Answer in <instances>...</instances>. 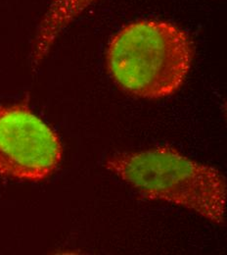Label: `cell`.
Returning a JSON list of instances; mask_svg holds the SVG:
<instances>
[{
	"mask_svg": "<svg viewBox=\"0 0 227 255\" xmlns=\"http://www.w3.org/2000/svg\"><path fill=\"white\" fill-rule=\"evenodd\" d=\"M104 166L147 198L181 206L213 223H226L227 181L215 167L169 146L115 154Z\"/></svg>",
	"mask_w": 227,
	"mask_h": 255,
	"instance_id": "2",
	"label": "cell"
},
{
	"mask_svg": "<svg viewBox=\"0 0 227 255\" xmlns=\"http://www.w3.org/2000/svg\"><path fill=\"white\" fill-rule=\"evenodd\" d=\"M194 57L187 32L159 20H139L123 27L110 40L107 68L131 96L159 99L172 96L184 83Z\"/></svg>",
	"mask_w": 227,
	"mask_h": 255,
	"instance_id": "1",
	"label": "cell"
},
{
	"mask_svg": "<svg viewBox=\"0 0 227 255\" xmlns=\"http://www.w3.org/2000/svg\"><path fill=\"white\" fill-rule=\"evenodd\" d=\"M62 157L57 132L27 102L0 106V175L43 181L56 171Z\"/></svg>",
	"mask_w": 227,
	"mask_h": 255,
	"instance_id": "3",
	"label": "cell"
},
{
	"mask_svg": "<svg viewBox=\"0 0 227 255\" xmlns=\"http://www.w3.org/2000/svg\"><path fill=\"white\" fill-rule=\"evenodd\" d=\"M97 0H50L38 25L32 47V64L37 67L48 55L59 35Z\"/></svg>",
	"mask_w": 227,
	"mask_h": 255,
	"instance_id": "4",
	"label": "cell"
}]
</instances>
